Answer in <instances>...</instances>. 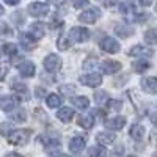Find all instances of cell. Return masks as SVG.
Returning a JSON list of instances; mask_svg holds the SVG:
<instances>
[{
    "instance_id": "cell-1",
    "label": "cell",
    "mask_w": 157,
    "mask_h": 157,
    "mask_svg": "<svg viewBox=\"0 0 157 157\" xmlns=\"http://www.w3.org/2000/svg\"><path fill=\"white\" fill-rule=\"evenodd\" d=\"M30 130L29 129H19V130H11L8 134V141L11 145L16 146H24L27 145V141L30 140Z\"/></svg>"
},
{
    "instance_id": "cell-2",
    "label": "cell",
    "mask_w": 157,
    "mask_h": 157,
    "mask_svg": "<svg viewBox=\"0 0 157 157\" xmlns=\"http://www.w3.org/2000/svg\"><path fill=\"white\" fill-rule=\"evenodd\" d=\"M99 46H101L102 50L109 52V54H118V52H120V49H121L120 43H118L115 38H112V36L102 38V39H101V43H99Z\"/></svg>"
},
{
    "instance_id": "cell-3",
    "label": "cell",
    "mask_w": 157,
    "mask_h": 157,
    "mask_svg": "<svg viewBox=\"0 0 157 157\" xmlns=\"http://www.w3.org/2000/svg\"><path fill=\"white\" fill-rule=\"evenodd\" d=\"M90 30H86V29H83V27H72L71 30H69V39H72V41H75V43H85V41H88L90 39Z\"/></svg>"
},
{
    "instance_id": "cell-4",
    "label": "cell",
    "mask_w": 157,
    "mask_h": 157,
    "mask_svg": "<svg viewBox=\"0 0 157 157\" xmlns=\"http://www.w3.org/2000/svg\"><path fill=\"white\" fill-rule=\"evenodd\" d=\"M101 19V10L99 8H90L85 10L80 16H78V21L83 24H94Z\"/></svg>"
},
{
    "instance_id": "cell-5",
    "label": "cell",
    "mask_w": 157,
    "mask_h": 157,
    "mask_svg": "<svg viewBox=\"0 0 157 157\" xmlns=\"http://www.w3.org/2000/svg\"><path fill=\"white\" fill-rule=\"evenodd\" d=\"M29 13L33 17H44L49 14V5L43 2H33L29 5Z\"/></svg>"
},
{
    "instance_id": "cell-6",
    "label": "cell",
    "mask_w": 157,
    "mask_h": 157,
    "mask_svg": "<svg viewBox=\"0 0 157 157\" xmlns=\"http://www.w3.org/2000/svg\"><path fill=\"white\" fill-rule=\"evenodd\" d=\"M78 80H80L82 85H86V86H91V88H96L102 83V75L99 74H86V75H80L78 77Z\"/></svg>"
},
{
    "instance_id": "cell-7",
    "label": "cell",
    "mask_w": 157,
    "mask_h": 157,
    "mask_svg": "<svg viewBox=\"0 0 157 157\" xmlns=\"http://www.w3.org/2000/svg\"><path fill=\"white\" fill-rule=\"evenodd\" d=\"M60 66H61V60L55 54H50L44 58V69L47 72H55Z\"/></svg>"
},
{
    "instance_id": "cell-8",
    "label": "cell",
    "mask_w": 157,
    "mask_h": 157,
    "mask_svg": "<svg viewBox=\"0 0 157 157\" xmlns=\"http://www.w3.org/2000/svg\"><path fill=\"white\" fill-rule=\"evenodd\" d=\"M126 126V118L124 116H115L105 121V127L110 130H121Z\"/></svg>"
},
{
    "instance_id": "cell-9",
    "label": "cell",
    "mask_w": 157,
    "mask_h": 157,
    "mask_svg": "<svg viewBox=\"0 0 157 157\" xmlns=\"http://www.w3.org/2000/svg\"><path fill=\"white\" fill-rule=\"evenodd\" d=\"M129 54L132 55V57H152L154 55V50L149 49V47H145V46H134L132 49L129 50Z\"/></svg>"
},
{
    "instance_id": "cell-10",
    "label": "cell",
    "mask_w": 157,
    "mask_h": 157,
    "mask_svg": "<svg viewBox=\"0 0 157 157\" xmlns=\"http://www.w3.org/2000/svg\"><path fill=\"white\" fill-rule=\"evenodd\" d=\"M121 69V63H118L115 60H107L101 64V71L104 74H115Z\"/></svg>"
},
{
    "instance_id": "cell-11",
    "label": "cell",
    "mask_w": 157,
    "mask_h": 157,
    "mask_svg": "<svg viewBox=\"0 0 157 157\" xmlns=\"http://www.w3.org/2000/svg\"><path fill=\"white\" fill-rule=\"evenodd\" d=\"M85 149V138L82 137H72L69 140V151L74 154H78Z\"/></svg>"
},
{
    "instance_id": "cell-12",
    "label": "cell",
    "mask_w": 157,
    "mask_h": 157,
    "mask_svg": "<svg viewBox=\"0 0 157 157\" xmlns=\"http://www.w3.org/2000/svg\"><path fill=\"white\" fill-rule=\"evenodd\" d=\"M141 88L149 94H155L157 91V78L155 77H145L141 80Z\"/></svg>"
},
{
    "instance_id": "cell-13",
    "label": "cell",
    "mask_w": 157,
    "mask_h": 157,
    "mask_svg": "<svg viewBox=\"0 0 157 157\" xmlns=\"http://www.w3.org/2000/svg\"><path fill=\"white\" fill-rule=\"evenodd\" d=\"M17 105V99L13 96H2L0 98V107L5 112H11L13 109H16Z\"/></svg>"
},
{
    "instance_id": "cell-14",
    "label": "cell",
    "mask_w": 157,
    "mask_h": 157,
    "mask_svg": "<svg viewBox=\"0 0 157 157\" xmlns=\"http://www.w3.org/2000/svg\"><path fill=\"white\" fill-rule=\"evenodd\" d=\"M96 140L99 143V146H107V145H112L116 140V135L112 134V132H99L96 135Z\"/></svg>"
},
{
    "instance_id": "cell-15",
    "label": "cell",
    "mask_w": 157,
    "mask_h": 157,
    "mask_svg": "<svg viewBox=\"0 0 157 157\" xmlns=\"http://www.w3.org/2000/svg\"><path fill=\"white\" fill-rule=\"evenodd\" d=\"M129 134H130V137H132L134 140L140 141V140H143V138H145V134H146V129L143 127L141 124H134L132 127H130V130H129Z\"/></svg>"
},
{
    "instance_id": "cell-16",
    "label": "cell",
    "mask_w": 157,
    "mask_h": 157,
    "mask_svg": "<svg viewBox=\"0 0 157 157\" xmlns=\"http://www.w3.org/2000/svg\"><path fill=\"white\" fill-rule=\"evenodd\" d=\"M74 110L72 109H69V107H63V109H60L58 112H57V118L61 121V123H69L72 118H74Z\"/></svg>"
},
{
    "instance_id": "cell-17",
    "label": "cell",
    "mask_w": 157,
    "mask_h": 157,
    "mask_svg": "<svg viewBox=\"0 0 157 157\" xmlns=\"http://www.w3.org/2000/svg\"><path fill=\"white\" fill-rule=\"evenodd\" d=\"M19 74L22 77H33L35 75V64L32 61H24L19 66Z\"/></svg>"
},
{
    "instance_id": "cell-18",
    "label": "cell",
    "mask_w": 157,
    "mask_h": 157,
    "mask_svg": "<svg viewBox=\"0 0 157 157\" xmlns=\"http://www.w3.org/2000/svg\"><path fill=\"white\" fill-rule=\"evenodd\" d=\"M0 52L5 55H11V57H14L17 54V46L16 44H13V43H0Z\"/></svg>"
},
{
    "instance_id": "cell-19",
    "label": "cell",
    "mask_w": 157,
    "mask_h": 157,
    "mask_svg": "<svg viewBox=\"0 0 157 157\" xmlns=\"http://www.w3.org/2000/svg\"><path fill=\"white\" fill-rule=\"evenodd\" d=\"M30 33L33 35V36H32L33 39L43 38V36H44V24H43V22H35V24H32Z\"/></svg>"
},
{
    "instance_id": "cell-20",
    "label": "cell",
    "mask_w": 157,
    "mask_h": 157,
    "mask_svg": "<svg viewBox=\"0 0 157 157\" xmlns=\"http://www.w3.org/2000/svg\"><path fill=\"white\" fill-rule=\"evenodd\" d=\"M78 126L83 127V129H91L94 126L93 115H80V116H78Z\"/></svg>"
},
{
    "instance_id": "cell-21",
    "label": "cell",
    "mask_w": 157,
    "mask_h": 157,
    "mask_svg": "<svg viewBox=\"0 0 157 157\" xmlns=\"http://www.w3.org/2000/svg\"><path fill=\"white\" fill-rule=\"evenodd\" d=\"M61 96L60 94H57V93H52V94H49L47 98H46V104H47V107H50V109H57V107H60L61 105Z\"/></svg>"
},
{
    "instance_id": "cell-22",
    "label": "cell",
    "mask_w": 157,
    "mask_h": 157,
    "mask_svg": "<svg viewBox=\"0 0 157 157\" xmlns=\"http://www.w3.org/2000/svg\"><path fill=\"white\" fill-rule=\"evenodd\" d=\"M11 115V120L13 121H17V123H24L25 120H27V112H25L24 109H13L10 112Z\"/></svg>"
},
{
    "instance_id": "cell-23",
    "label": "cell",
    "mask_w": 157,
    "mask_h": 157,
    "mask_svg": "<svg viewBox=\"0 0 157 157\" xmlns=\"http://www.w3.org/2000/svg\"><path fill=\"white\" fill-rule=\"evenodd\" d=\"M72 104H74L77 109L85 110V109L90 107V99L85 98V96H74V98H72Z\"/></svg>"
},
{
    "instance_id": "cell-24",
    "label": "cell",
    "mask_w": 157,
    "mask_h": 157,
    "mask_svg": "<svg viewBox=\"0 0 157 157\" xmlns=\"http://www.w3.org/2000/svg\"><path fill=\"white\" fill-rule=\"evenodd\" d=\"M41 141H43V145H44V148L46 149H55V148H60V141L57 140V138H41Z\"/></svg>"
},
{
    "instance_id": "cell-25",
    "label": "cell",
    "mask_w": 157,
    "mask_h": 157,
    "mask_svg": "<svg viewBox=\"0 0 157 157\" xmlns=\"http://www.w3.org/2000/svg\"><path fill=\"white\" fill-rule=\"evenodd\" d=\"M105 149H104L102 146H91L88 149V155L90 157H105Z\"/></svg>"
},
{
    "instance_id": "cell-26",
    "label": "cell",
    "mask_w": 157,
    "mask_h": 157,
    "mask_svg": "<svg viewBox=\"0 0 157 157\" xmlns=\"http://www.w3.org/2000/svg\"><path fill=\"white\" fill-rule=\"evenodd\" d=\"M145 41L148 44H155V41H157V30L155 29H149L148 32H145Z\"/></svg>"
},
{
    "instance_id": "cell-27",
    "label": "cell",
    "mask_w": 157,
    "mask_h": 157,
    "mask_svg": "<svg viewBox=\"0 0 157 157\" xmlns=\"http://www.w3.org/2000/svg\"><path fill=\"white\" fill-rule=\"evenodd\" d=\"M69 46H71V41H69V38H68V36L61 35V36L57 39V47H58L60 50H66Z\"/></svg>"
},
{
    "instance_id": "cell-28",
    "label": "cell",
    "mask_w": 157,
    "mask_h": 157,
    "mask_svg": "<svg viewBox=\"0 0 157 157\" xmlns=\"http://www.w3.org/2000/svg\"><path fill=\"white\" fill-rule=\"evenodd\" d=\"M94 99H96V102L99 104V105H104V104H107V102L110 101V99H109V94L105 93V91H96Z\"/></svg>"
},
{
    "instance_id": "cell-29",
    "label": "cell",
    "mask_w": 157,
    "mask_h": 157,
    "mask_svg": "<svg viewBox=\"0 0 157 157\" xmlns=\"http://www.w3.org/2000/svg\"><path fill=\"white\" fill-rule=\"evenodd\" d=\"M149 68V63L145 61V60H140V61H135L134 63V71L135 72H145V69Z\"/></svg>"
},
{
    "instance_id": "cell-30",
    "label": "cell",
    "mask_w": 157,
    "mask_h": 157,
    "mask_svg": "<svg viewBox=\"0 0 157 157\" xmlns=\"http://www.w3.org/2000/svg\"><path fill=\"white\" fill-rule=\"evenodd\" d=\"M115 32H116V33H121L123 38H127V36L132 35V29L124 27V25H118V27H115Z\"/></svg>"
},
{
    "instance_id": "cell-31",
    "label": "cell",
    "mask_w": 157,
    "mask_h": 157,
    "mask_svg": "<svg viewBox=\"0 0 157 157\" xmlns=\"http://www.w3.org/2000/svg\"><path fill=\"white\" fill-rule=\"evenodd\" d=\"M98 66V58H88L85 63H83V69H86V71H91V69H94Z\"/></svg>"
},
{
    "instance_id": "cell-32",
    "label": "cell",
    "mask_w": 157,
    "mask_h": 157,
    "mask_svg": "<svg viewBox=\"0 0 157 157\" xmlns=\"http://www.w3.org/2000/svg\"><path fill=\"white\" fill-rule=\"evenodd\" d=\"M134 5H130V3H121L120 5V11L123 13V14H129V13H134Z\"/></svg>"
},
{
    "instance_id": "cell-33",
    "label": "cell",
    "mask_w": 157,
    "mask_h": 157,
    "mask_svg": "<svg viewBox=\"0 0 157 157\" xmlns=\"http://www.w3.org/2000/svg\"><path fill=\"white\" fill-rule=\"evenodd\" d=\"M124 155V148L123 146H116L110 154H109V157H123Z\"/></svg>"
},
{
    "instance_id": "cell-34",
    "label": "cell",
    "mask_w": 157,
    "mask_h": 157,
    "mask_svg": "<svg viewBox=\"0 0 157 157\" xmlns=\"http://www.w3.org/2000/svg\"><path fill=\"white\" fill-rule=\"evenodd\" d=\"M13 90L17 91V93H27V86L24 83H17V82H13Z\"/></svg>"
},
{
    "instance_id": "cell-35",
    "label": "cell",
    "mask_w": 157,
    "mask_h": 157,
    "mask_svg": "<svg viewBox=\"0 0 157 157\" xmlns=\"http://www.w3.org/2000/svg\"><path fill=\"white\" fill-rule=\"evenodd\" d=\"M107 104L110 105V110H120V109H121V105H123V104H121L120 101H109Z\"/></svg>"
},
{
    "instance_id": "cell-36",
    "label": "cell",
    "mask_w": 157,
    "mask_h": 157,
    "mask_svg": "<svg viewBox=\"0 0 157 157\" xmlns=\"http://www.w3.org/2000/svg\"><path fill=\"white\" fill-rule=\"evenodd\" d=\"M86 5H88V0H74V6L78 8V10H80V8H85Z\"/></svg>"
},
{
    "instance_id": "cell-37",
    "label": "cell",
    "mask_w": 157,
    "mask_h": 157,
    "mask_svg": "<svg viewBox=\"0 0 157 157\" xmlns=\"http://www.w3.org/2000/svg\"><path fill=\"white\" fill-rule=\"evenodd\" d=\"M104 6H115L118 3V0H101Z\"/></svg>"
},
{
    "instance_id": "cell-38",
    "label": "cell",
    "mask_w": 157,
    "mask_h": 157,
    "mask_svg": "<svg viewBox=\"0 0 157 157\" xmlns=\"http://www.w3.org/2000/svg\"><path fill=\"white\" fill-rule=\"evenodd\" d=\"M61 91H63V93H66V94H69V93H74V88H68V86H63L61 85Z\"/></svg>"
},
{
    "instance_id": "cell-39",
    "label": "cell",
    "mask_w": 157,
    "mask_h": 157,
    "mask_svg": "<svg viewBox=\"0 0 157 157\" xmlns=\"http://www.w3.org/2000/svg\"><path fill=\"white\" fill-rule=\"evenodd\" d=\"M2 132H3V134H6V135H8V134L11 132V129H10V124H2Z\"/></svg>"
},
{
    "instance_id": "cell-40",
    "label": "cell",
    "mask_w": 157,
    "mask_h": 157,
    "mask_svg": "<svg viewBox=\"0 0 157 157\" xmlns=\"http://www.w3.org/2000/svg\"><path fill=\"white\" fill-rule=\"evenodd\" d=\"M19 2H21V0H5V3H6V5H11V6L17 5Z\"/></svg>"
},
{
    "instance_id": "cell-41",
    "label": "cell",
    "mask_w": 157,
    "mask_h": 157,
    "mask_svg": "<svg viewBox=\"0 0 157 157\" xmlns=\"http://www.w3.org/2000/svg\"><path fill=\"white\" fill-rule=\"evenodd\" d=\"M152 2H154V0H140V3L143 6H149V5H152Z\"/></svg>"
},
{
    "instance_id": "cell-42",
    "label": "cell",
    "mask_w": 157,
    "mask_h": 157,
    "mask_svg": "<svg viewBox=\"0 0 157 157\" xmlns=\"http://www.w3.org/2000/svg\"><path fill=\"white\" fill-rule=\"evenodd\" d=\"M5 157H24L22 154H19V152H8Z\"/></svg>"
},
{
    "instance_id": "cell-43",
    "label": "cell",
    "mask_w": 157,
    "mask_h": 157,
    "mask_svg": "<svg viewBox=\"0 0 157 157\" xmlns=\"http://www.w3.org/2000/svg\"><path fill=\"white\" fill-rule=\"evenodd\" d=\"M41 94H46V90H43V88H38V90H36V96L39 98Z\"/></svg>"
},
{
    "instance_id": "cell-44",
    "label": "cell",
    "mask_w": 157,
    "mask_h": 157,
    "mask_svg": "<svg viewBox=\"0 0 157 157\" xmlns=\"http://www.w3.org/2000/svg\"><path fill=\"white\" fill-rule=\"evenodd\" d=\"M3 77H5V69H3L2 66H0V80H2Z\"/></svg>"
},
{
    "instance_id": "cell-45",
    "label": "cell",
    "mask_w": 157,
    "mask_h": 157,
    "mask_svg": "<svg viewBox=\"0 0 157 157\" xmlns=\"http://www.w3.org/2000/svg\"><path fill=\"white\" fill-rule=\"evenodd\" d=\"M3 13H5V10H3L2 5H0V16H3Z\"/></svg>"
},
{
    "instance_id": "cell-46",
    "label": "cell",
    "mask_w": 157,
    "mask_h": 157,
    "mask_svg": "<svg viewBox=\"0 0 157 157\" xmlns=\"http://www.w3.org/2000/svg\"><path fill=\"white\" fill-rule=\"evenodd\" d=\"M52 157H68V155H64V154H55V155H52Z\"/></svg>"
},
{
    "instance_id": "cell-47",
    "label": "cell",
    "mask_w": 157,
    "mask_h": 157,
    "mask_svg": "<svg viewBox=\"0 0 157 157\" xmlns=\"http://www.w3.org/2000/svg\"><path fill=\"white\" fill-rule=\"evenodd\" d=\"M129 157H137V155H129Z\"/></svg>"
}]
</instances>
